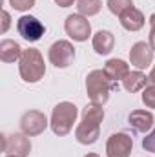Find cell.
<instances>
[{
  "instance_id": "1",
  "label": "cell",
  "mask_w": 155,
  "mask_h": 157,
  "mask_svg": "<svg viewBox=\"0 0 155 157\" xmlns=\"http://www.w3.org/2000/svg\"><path fill=\"white\" fill-rule=\"evenodd\" d=\"M104 119V110L102 106L97 104H89L84 108L82 112V121L75 128V139L80 144H93L97 143L99 135H100V122Z\"/></svg>"
},
{
  "instance_id": "2",
  "label": "cell",
  "mask_w": 155,
  "mask_h": 157,
  "mask_svg": "<svg viewBox=\"0 0 155 157\" xmlns=\"http://www.w3.org/2000/svg\"><path fill=\"white\" fill-rule=\"evenodd\" d=\"M119 88V84L104 73V70H93L86 77V93L91 104L102 106L108 102L110 93Z\"/></svg>"
},
{
  "instance_id": "3",
  "label": "cell",
  "mask_w": 155,
  "mask_h": 157,
  "mask_svg": "<svg viewBox=\"0 0 155 157\" xmlns=\"http://www.w3.org/2000/svg\"><path fill=\"white\" fill-rule=\"evenodd\" d=\"M18 73L24 82L35 84L46 75V64H44V57L39 49L35 48H28L22 51V57L18 60Z\"/></svg>"
},
{
  "instance_id": "4",
  "label": "cell",
  "mask_w": 155,
  "mask_h": 157,
  "mask_svg": "<svg viewBox=\"0 0 155 157\" xmlns=\"http://www.w3.org/2000/svg\"><path fill=\"white\" fill-rule=\"evenodd\" d=\"M77 115H78V110L73 102H59L53 112H51V119H49V126L53 130L55 135L59 137H64L68 135L71 130H73V124L77 122Z\"/></svg>"
},
{
  "instance_id": "5",
  "label": "cell",
  "mask_w": 155,
  "mask_h": 157,
  "mask_svg": "<svg viewBox=\"0 0 155 157\" xmlns=\"http://www.w3.org/2000/svg\"><path fill=\"white\" fill-rule=\"evenodd\" d=\"M47 59L55 68H60V70L70 68L75 59V48L70 40H57L49 46Z\"/></svg>"
},
{
  "instance_id": "6",
  "label": "cell",
  "mask_w": 155,
  "mask_h": 157,
  "mask_svg": "<svg viewBox=\"0 0 155 157\" xmlns=\"http://www.w3.org/2000/svg\"><path fill=\"white\" fill-rule=\"evenodd\" d=\"M17 31L18 35L28 42H37L42 39V35L46 33V26L40 22L37 17L31 15H24L17 20Z\"/></svg>"
},
{
  "instance_id": "7",
  "label": "cell",
  "mask_w": 155,
  "mask_h": 157,
  "mask_svg": "<svg viewBox=\"0 0 155 157\" xmlns=\"http://www.w3.org/2000/svg\"><path fill=\"white\" fill-rule=\"evenodd\" d=\"M47 124H49L47 117L42 112H39V110H29L20 119V130L28 137H35V135L44 133V130L47 128Z\"/></svg>"
},
{
  "instance_id": "8",
  "label": "cell",
  "mask_w": 155,
  "mask_h": 157,
  "mask_svg": "<svg viewBox=\"0 0 155 157\" xmlns=\"http://www.w3.org/2000/svg\"><path fill=\"white\" fill-rule=\"evenodd\" d=\"M64 29L66 33L77 42H84V40L89 39L91 35V24L88 20V17H82V15H70L64 22Z\"/></svg>"
},
{
  "instance_id": "9",
  "label": "cell",
  "mask_w": 155,
  "mask_h": 157,
  "mask_svg": "<svg viewBox=\"0 0 155 157\" xmlns=\"http://www.w3.org/2000/svg\"><path fill=\"white\" fill-rule=\"evenodd\" d=\"M131 150H133V139L128 133L119 132V133H113L108 137V143H106V155L108 157H130Z\"/></svg>"
},
{
  "instance_id": "10",
  "label": "cell",
  "mask_w": 155,
  "mask_h": 157,
  "mask_svg": "<svg viewBox=\"0 0 155 157\" xmlns=\"http://www.w3.org/2000/svg\"><path fill=\"white\" fill-rule=\"evenodd\" d=\"M152 62H153V49L150 42L144 40L135 42L130 49V64L137 70H146L152 66Z\"/></svg>"
},
{
  "instance_id": "11",
  "label": "cell",
  "mask_w": 155,
  "mask_h": 157,
  "mask_svg": "<svg viewBox=\"0 0 155 157\" xmlns=\"http://www.w3.org/2000/svg\"><path fill=\"white\" fill-rule=\"evenodd\" d=\"M4 152H6V155L28 157L31 152V143L26 133L4 135Z\"/></svg>"
},
{
  "instance_id": "12",
  "label": "cell",
  "mask_w": 155,
  "mask_h": 157,
  "mask_svg": "<svg viewBox=\"0 0 155 157\" xmlns=\"http://www.w3.org/2000/svg\"><path fill=\"white\" fill-rule=\"evenodd\" d=\"M153 113L146 112V110H133L128 117L130 126L137 132V133H148L153 128Z\"/></svg>"
},
{
  "instance_id": "13",
  "label": "cell",
  "mask_w": 155,
  "mask_h": 157,
  "mask_svg": "<svg viewBox=\"0 0 155 157\" xmlns=\"http://www.w3.org/2000/svg\"><path fill=\"white\" fill-rule=\"evenodd\" d=\"M119 20H120V26H122L126 31H139V29H142L144 24H146V18H144L142 11L137 9V7L126 9V11L119 17Z\"/></svg>"
},
{
  "instance_id": "14",
  "label": "cell",
  "mask_w": 155,
  "mask_h": 157,
  "mask_svg": "<svg viewBox=\"0 0 155 157\" xmlns=\"http://www.w3.org/2000/svg\"><path fill=\"white\" fill-rule=\"evenodd\" d=\"M91 44H93V49H95L97 55H110L113 51V46H115V37H113L112 31L100 29L93 35Z\"/></svg>"
},
{
  "instance_id": "15",
  "label": "cell",
  "mask_w": 155,
  "mask_h": 157,
  "mask_svg": "<svg viewBox=\"0 0 155 157\" xmlns=\"http://www.w3.org/2000/svg\"><path fill=\"white\" fill-rule=\"evenodd\" d=\"M22 51H24V49H22L20 44L15 42V40L4 39L2 42H0V60L6 62V64H11V62L20 60Z\"/></svg>"
},
{
  "instance_id": "16",
  "label": "cell",
  "mask_w": 155,
  "mask_h": 157,
  "mask_svg": "<svg viewBox=\"0 0 155 157\" xmlns=\"http://www.w3.org/2000/svg\"><path fill=\"white\" fill-rule=\"evenodd\" d=\"M104 73L112 78L113 82L124 80L126 75L130 73V64H126L122 59H110L104 64Z\"/></svg>"
},
{
  "instance_id": "17",
  "label": "cell",
  "mask_w": 155,
  "mask_h": 157,
  "mask_svg": "<svg viewBox=\"0 0 155 157\" xmlns=\"http://www.w3.org/2000/svg\"><path fill=\"white\" fill-rule=\"evenodd\" d=\"M146 84H148V77H146L141 70H137V71H130V73L126 75V78L122 80L124 90L130 91V93H135V91L144 90Z\"/></svg>"
},
{
  "instance_id": "18",
  "label": "cell",
  "mask_w": 155,
  "mask_h": 157,
  "mask_svg": "<svg viewBox=\"0 0 155 157\" xmlns=\"http://www.w3.org/2000/svg\"><path fill=\"white\" fill-rule=\"evenodd\" d=\"M77 9L82 17H95L102 9V0H77Z\"/></svg>"
},
{
  "instance_id": "19",
  "label": "cell",
  "mask_w": 155,
  "mask_h": 157,
  "mask_svg": "<svg viewBox=\"0 0 155 157\" xmlns=\"http://www.w3.org/2000/svg\"><path fill=\"white\" fill-rule=\"evenodd\" d=\"M106 6H108V9H110L113 15L120 17L126 9L133 7V0H108Z\"/></svg>"
},
{
  "instance_id": "20",
  "label": "cell",
  "mask_w": 155,
  "mask_h": 157,
  "mask_svg": "<svg viewBox=\"0 0 155 157\" xmlns=\"http://www.w3.org/2000/svg\"><path fill=\"white\" fill-rule=\"evenodd\" d=\"M142 102L146 108H153L155 110V86H146L142 90Z\"/></svg>"
},
{
  "instance_id": "21",
  "label": "cell",
  "mask_w": 155,
  "mask_h": 157,
  "mask_svg": "<svg viewBox=\"0 0 155 157\" xmlns=\"http://www.w3.org/2000/svg\"><path fill=\"white\" fill-rule=\"evenodd\" d=\"M37 0H9V6L17 11H29Z\"/></svg>"
},
{
  "instance_id": "22",
  "label": "cell",
  "mask_w": 155,
  "mask_h": 157,
  "mask_svg": "<svg viewBox=\"0 0 155 157\" xmlns=\"http://www.w3.org/2000/svg\"><path fill=\"white\" fill-rule=\"evenodd\" d=\"M142 148L150 154H155V128L146 133V137H142Z\"/></svg>"
},
{
  "instance_id": "23",
  "label": "cell",
  "mask_w": 155,
  "mask_h": 157,
  "mask_svg": "<svg viewBox=\"0 0 155 157\" xmlns=\"http://www.w3.org/2000/svg\"><path fill=\"white\" fill-rule=\"evenodd\" d=\"M150 37H148V42H150V46H152V49L155 51V13L150 17Z\"/></svg>"
},
{
  "instance_id": "24",
  "label": "cell",
  "mask_w": 155,
  "mask_h": 157,
  "mask_svg": "<svg viewBox=\"0 0 155 157\" xmlns=\"http://www.w3.org/2000/svg\"><path fill=\"white\" fill-rule=\"evenodd\" d=\"M9 24H11V15L4 9V11H2V29H0V31L6 33V31L9 29Z\"/></svg>"
},
{
  "instance_id": "25",
  "label": "cell",
  "mask_w": 155,
  "mask_h": 157,
  "mask_svg": "<svg viewBox=\"0 0 155 157\" xmlns=\"http://www.w3.org/2000/svg\"><path fill=\"white\" fill-rule=\"evenodd\" d=\"M59 7H70V6H73V2L75 0H53Z\"/></svg>"
},
{
  "instance_id": "26",
  "label": "cell",
  "mask_w": 155,
  "mask_h": 157,
  "mask_svg": "<svg viewBox=\"0 0 155 157\" xmlns=\"http://www.w3.org/2000/svg\"><path fill=\"white\" fill-rule=\"evenodd\" d=\"M148 84H150V86H155V66L152 68V71H150V75H148Z\"/></svg>"
},
{
  "instance_id": "27",
  "label": "cell",
  "mask_w": 155,
  "mask_h": 157,
  "mask_svg": "<svg viewBox=\"0 0 155 157\" xmlns=\"http://www.w3.org/2000/svg\"><path fill=\"white\" fill-rule=\"evenodd\" d=\"M84 157H100L99 154H88V155H84Z\"/></svg>"
},
{
  "instance_id": "28",
  "label": "cell",
  "mask_w": 155,
  "mask_h": 157,
  "mask_svg": "<svg viewBox=\"0 0 155 157\" xmlns=\"http://www.w3.org/2000/svg\"><path fill=\"white\" fill-rule=\"evenodd\" d=\"M6 157H17V155H6Z\"/></svg>"
}]
</instances>
